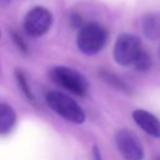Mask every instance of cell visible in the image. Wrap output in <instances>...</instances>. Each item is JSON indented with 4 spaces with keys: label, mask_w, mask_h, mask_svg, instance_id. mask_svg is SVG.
<instances>
[{
    "label": "cell",
    "mask_w": 160,
    "mask_h": 160,
    "mask_svg": "<svg viewBox=\"0 0 160 160\" xmlns=\"http://www.w3.org/2000/svg\"><path fill=\"white\" fill-rule=\"evenodd\" d=\"M108 41L106 29L98 22L84 24L76 36L78 49L86 55L98 54Z\"/></svg>",
    "instance_id": "7a4b0ae2"
},
{
    "label": "cell",
    "mask_w": 160,
    "mask_h": 160,
    "mask_svg": "<svg viewBox=\"0 0 160 160\" xmlns=\"http://www.w3.org/2000/svg\"><path fill=\"white\" fill-rule=\"evenodd\" d=\"M16 81H18V85L20 88V90L24 92V95L30 100V101H34V96H32V92L30 90V86L28 85V81L24 76V74L21 71H16Z\"/></svg>",
    "instance_id": "7c38bea8"
},
{
    "label": "cell",
    "mask_w": 160,
    "mask_h": 160,
    "mask_svg": "<svg viewBox=\"0 0 160 160\" xmlns=\"http://www.w3.org/2000/svg\"><path fill=\"white\" fill-rule=\"evenodd\" d=\"M45 101L59 116L62 119L74 122V124H82L85 121V112L78 105V102L60 91H49L45 95Z\"/></svg>",
    "instance_id": "6da1fadb"
},
{
    "label": "cell",
    "mask_w": 160,
    "mask_h": 160,
    "mask_svg": "<svg viewBox=\"0 0 160 160\" xmlns=\"http://www.w3.org/2000/svg\"><path fill=\"white\" fill-rule=\"evenodd\" d=\"M92 151H94V159H95V160H102V159H101V154H100L98 146H94Z\"/></svg>",
    "instance_id": "9a60e30c"
},
{
    "label": "cell",
    "mask_w": 160,
    "mask_h": 160,
    "mask_svg": "<svg viewBox=\"0 0 160 160\" xmlns=\"http://www.w3.org/2000/svg\"><path fill=\"white\" fill-rule=\"evenodd\" d=\"M155 160H160V155H159V156H156V159H155Z\"/></svg>",
    "instance_id": "2e32d148"
},
{
    "label": "cell",
    "mask_w": 160,
    "mask_h": 160,
    "mask_svg": "<svg viewBox=\"0 0 160 160\" xmlns=\"http://www.w3.org/2000/svg\"><path fill=\"white\" fill-rule=\"evenodd\" d=\"M141 50V40L136 35L121 34L118 36L114 45V59L119 65L128 66L134 64Z\"/></svg>",
    "instance_id": "277c9868"
},
{
    "label": "cell",
    "mask_w": 160,
    "mask_h": 160,
    "mask_svg": "<svg viewBox=\"0 0 160 160\" xmlns=\"http://www.w3.org/2000/svg\"><path fill=\"white\" fill-rule=\"evenodd\" d=\"M12 40H14V42H15V45L18 46V49H19V50H21V51H24V52H26V51H28L26 44L24 42L22 38H21L19 34H16V32H12Z\"/></svg>",
    "instance_id": "4fadbf2b"
},
{
    "label": "cell",
    "mask_w": 160,
    "mask_h": 160,
    "mask_svg": "<svg viewBox=\"0 0 160 160\" xmlns=\"http://www.w3.org/2000/svg\"><path fill=\"white\" fill-rule=\"evenodd\" d=\"M115 144L125 160H142L144 148L139 138L129 129H119L115 132Z\"/></svg>",
    "instance_id": "5b68a950"
},
{
    "label": "cell",
    "mask_w": 160,
    "mask_h": 160,
    "mask_svg": "<svg viewBox=\"0 0 160 160\" xmlns=\"http://www.w3.org/2000/svg\"><path fill=\"white\" fill-rule=\"evenodd\" d=\"M51 22H52L51 12L42 6H35L25 15L24 29L28 35L32 38H38L44 35L50 29Z\"/></svg>",
    "instance_id": "8992f818"
},
{
    "label": "cell",
    "mask_w": 160,
    "mask_h": 160,
    "mask_svg": "<svg viewBox=\"0 0 160 160\" xmlns=\"http://www.w3.org/2000/svg\"><path fill=\"white\" fill-rule=\"evenodd\" d=\"M141 29L144 35L150 40H156L160 38V14L148 12L144 14L141 19Z\"/></svg>",
    "instance_id": "ba28073f"
},
{
    "label": "cell",
    "mask_w": 160,
    "mask_h": 160,
    "mask_svg": "<svg viewBox=\"0 0 160 160\" xmlns=\"http://www.w3.org/2000/svg\"><path fill=\"white\" fill-rule=\"evenodd\" d=\"M16 124L15 110L5 102H0V135H8L11 132Z\"/></svg>",
    "instance_id": "9c48e42d"
},
{
    "label": "cell",
    "mask_w": 160,
    "mask_h": 160,
    "mask_svg": "<svg viewBox=\"0 0 160 160\" xmlns=\"http://www.w3.org/2000/svg\"><path fill=\"white\" fill-rule=\"evenodd\" d=\"M101 76H102L104 80H105L108 84H110L112 88H116L118 90L129 92V88H128V85H126L120 78H118L115 74H111V72H109V71H101Z\"/></svg>",
    "instance_id": "30bf717a"
},
{
    "label": "cell",
    "mask_w": 160,
    "mask_h": 160,
    "mask_svg": "<svg viewBox=\"0 0 160 160\" xmlns=\"http://www.w3.org/2000/svg\"><path fill=\"white\" fill-rule=\"evenodd\" d=\"M132 119L146 134L152 138H160V120L144 109H136L132 111Z\"/></svg>",
    "instance_id": "52a82bcc"
},
{
    "label": "cell",
    "mask_w": 160,
    "mask_h": 160,
    "mask_svg": "<svg viewBox=\"0 0 160 160\" xmlns=\"http://www.w3.org/2000/svg\"><path fill=\"white\" fill-rule=\"evenodd\" d=\"M0 36H1V30H0Z\"/></svg>",
    "instance_id": "e0dca14e"
},
{
    "label": "cell",
    "mask_w": 160,
    "mask_h": 160,
    "mask_svg": "<svg viewBox=\"0 0 160 160\" xmlns=\"http://www.w3.org/2000/svg\"><path fill=\"white\" fill-rule=\"evenodd\" d=\"M134 66L139 71H148L151 68V58H150V55L145 50H141L140 54L138 55V58L134 61Z\"/></svg>",
    "instance_id": "8fae6325"
},
{
    "label": "cell",
    "mask_w": 160,
    "mask_h": 160,
    "mask_svg": "<svg viewBox=\"0 0 160 160\" xmlns=\"http://www.w3.org/2000/svg\"><path fill=\"white\" fill-rule=\"evenodd\" d=\"M50 76L54 82L75 95L84 96L89 90V81L75 69L68 66H55L51 70Z\"/></svg>",
    "instance_id": "3957f363"
},
{
    "label": "cell",
    "mask_w": 160,
    "mask_h": 160,
    "mask_svg": "<svg viewBox=\"0 0 160 160\" xmlns=\"http://www.w3.org/2000/svg\"><path fill=\"white\" fill-rule=\"evenodd\" d=\"M70 22H71V25L75 26V28H81V26L84 25L81 16L78 15V14H72V15L70 16Z\"/></svg>",
    "instance_id": "5bb4252c"
}]
</instances>
